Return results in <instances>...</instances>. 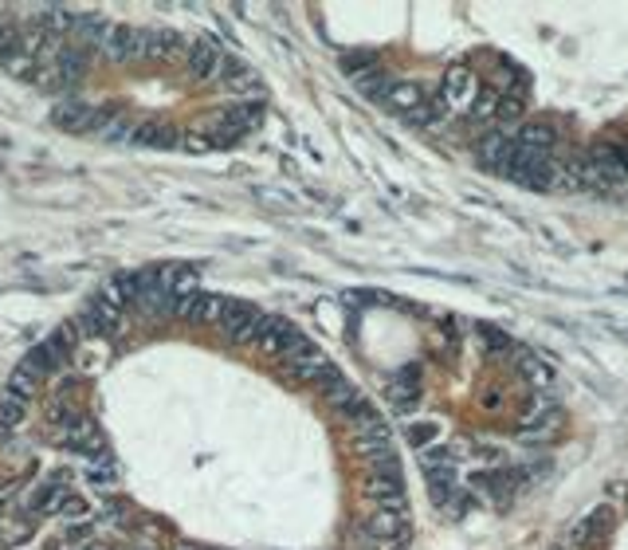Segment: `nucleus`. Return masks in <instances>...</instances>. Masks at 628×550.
Segmentation results:
<instances>
[{"mask_svg":"<svg viewBox=\"0 0 628 550\" xmlns=\"http://www.w3.org/2000/svg\"><path fill=\"white\" fill-rule=\"evenodd\" d=\"M224 59L229 56H224L212 40H197L185 56V71H189V79H197V83H212V79H220Z\"/></svg>","mask_w":628,"mask_h":550,"instance_id":"obj_10","label":"nucleus"},{"mask_svg":"<svg viewBox=\"0 0 628 550\" xmlns=\"http://www.w3.org/2000/svg\"><path fill=\"white\" fill-rule=\"evenodd\" d=\"M28 417V397H16V393H0V433H13V428L24 425Z\"/></svg>","mask_w":628,"mask_h":550,"instance_id":"obj_15","label":"nucleus"},{"mask_svg":"<svg viewBox=\"0 0 628 550\" xmlns=\"http://www.w3.org/2000/svg\"><path fill=\"white\" fill-rule=\"evenodd\" d=\"M499 103H503L499 91H495V87H483L480 95H475V103L468 106V114L475 118V122H487V118L499 114Z\"/></svg>","mask_w":628,"mask_h":550,"instance_id":"obj_20","label":"nucleus"},{"mask_svg":"<svg viewBox=\"0 0 628 550\" xmlns=\"http://www.w3.org/2000/svg\"><path fill=\"white\" fill-rule=\"evenodd\" d=\"M515 138H518V146H523V149H538V154H550L554 142H558L554 126H523Z\"/></svg>","mask_w":628,"mask_h":550,"instance_id":"obj_17","label":"nucleus"},{"mask_svg":"<svg viewBox=\"0 0 628 550\" xmlns=\"http://www.w3.org/2000/svg\"><path fill=\"white\" fill-rule=\"evenodd\" d=\"M86 476H91V483H99V488H111V483L118 480V468H114L111 452H103V456H94L91 464H86Z\"/></svg>","mask_w":628,"mask_h":550,"instance_id":"obj_22","label":"nucleus"},{"mask_svg":"<svg viewBox=\"0 0 628 550\" xmlns=\"http://www.w3.org/2000/svg\"><path fill=\"white\" fill-rule=\"evenodd\" d=\"M475 334H480V338L487 342V354H491V358H499V354H511V338H507V334L503 330H495V327H480V330H475Z\"/></svg>","mask_w":628,"mask_h":550,"instance_id":"obj_23","label":"nucleus"},{"mask_svg":"<svg viewBox=\"0 0 628 550\" xmlns=\"http://www.w3.org/2000/svg\"><path fill=\"white\" fill-rule=\"evenodd\" d=\"M385 397H389V405H393V413H400V417L413 413L420 405V370L417 365H400V370L389 377Z\"/></svg>","mask_w":628,"mask_h":550,"instance_id":"obj_6","label":"nucleus"},{"mask_svg":"<svg viewBox=\"0 0 628 550\" xmlns=\"http://www.w3.org/2000/svg\"><path fill=\"white\" fill-rule=\"evenodd\" d=\"M181 51V36L169 28H146V59H169Z\"/></svg>","mask_w":628,"mask_h":550,"instance_id":"obj_14","label":"nucleus"},{"mask_svg":"<svg viewBox=\"0 0 628 550\" xmlns=\"http://www.w3.org/2000/svg\"><path fill=\"white\" fill-rule=\"evenodd\" d=\"M71 550H111L106 543H94V538H86V543H75Z\"/></svg>","mask_w":628,"mask_h":550,"instance_id":"obj_25","label":"nucleus"},{"mask_svg":"<svg viewBox=\"0 0 628 550\" xmlns=\"http://www.w3.org/2000/svg\"><path fill=\"white\" fill-rule=\"evenodd\" d=\"M503 177H511L515 185H523V189L546 193V189L558 185V166H554V158H550V154H538V149L518 146V154H515L511 166H507Z\"/></svg>","mask_w":628,"mask_h":550,"instance_id":"obj_1","label":"nucleus"},{"mask_svg":"<svg viewBox=\"0 0 628 550\" xmlns=\"http://www.w3.org/2000/svg\"><path fill=\"white\" fill-rule=\"evenodd\" d=\"M229 303H232V299H224V295H204V291H193V295L177 299V319L193 322V327H204V322H216V327H220Z\"/></svg>","mask_w":628,"mask_h":550,"instance_id":"obj_5","label":"nucleus"},{"mask_svg":"<svg viewBox=\"0 0 628 550\" xmlns=\"http://www.w3.org/2000/svg\"><path fill=\"white\" fill-rule=\"evenodd\" d=\"M295 338H299V330L291 327L287 319L264 315V319H259V327H256V342H252V347H259L264 354H279V358H283V354L295 347Z\"/></svg>","mask_w":628,"mask_h":550,"instance_id":"obj_9","label":"nucleus"},{"mask_svg":"<svg viewBox=\"0 0 628 550\" xmlns=\"http://www.w3.org/2000/svg\"><path fill=\"white\" fill-rule=\"evenodd\" d=\"M518 370H523V377L530 385H543V390H546V385H554V370H550V362H543L538 354H530V350L518 354Z\"/></svg>","mask_w":628,"mask_h":550,"instance_id":"obj_18","label":"nucleus"},{"mask_svg":"<svg viewBox=\"0 0 628 550\" xmlns=\"http://www.w3.org/2000/svg\"><path fill=\"white\" fill-rule=\"evenodd\" d=\"M365 495L377 507H405V483H400V464L389 456L381 464H370V476H365Z\"/></svg>","mask_w":628,"mask_h":550,"instance_id":"obj_3","label":"nucleus"},{"mask_svg":"<svg viewBox=\"0 0 628 550\" xmlns=\"http://www.w3.org/2000/svg\"><path fill=\"white\" fill-rule=\"evenodd\" d=\"M357 91L365 95V99H389V91L397 87V79L389 75L385 68H377V71H370V75H357Z\"/></svg>","mask_w":628,"mask_h":550,"instance_id":"obj_16","label":"nucleus"},{"mask_svg":"<svg viewBox=\"0 0 628 550\" xmlns=\"http://www.w3.org/2000/svg\"><path fill=\"white\" fill-rule=\"evenodd\" d=\"M122 315H126L122 307L106 303V299L99 295L94 303H86L79 315H75L71 327L79 330V338H111V334L122 330Z\"/></svg>","mask_w":628,"mask_h":550,"instance_id":"obj_2","label":"nucleus"},{"mask_svg":"<svg viewBox=\"0 0 628 550\" xmlns=\"http://www.w3.org/2000/svg\"><path fill=\"white\" fill-rule=\"evenodd\" d=\"M51 122L63 126V131H71V134H86V131L99 134L103 122H106V106H91L83 99H63V103L51 106Z\"/></svg>","mask_w":628,"mask_h":550,"instance_id":"obj_4","label":"nucleus"},{"mask_svg":"<svg viewBox=\"0 0 628 550\" xmlns=\"http://www.w3.org/2000/svg\"><path fill=\"white\" fill-rule=\"evenodd\" d=\"M609 527H613V507H609V503L593 507V511L586 515V519H578V523L570 527V546H578V550L597 546L601 538L609 535Z\"/></svg>","mask_w":628,"mask_h":550,"instance_id":"obj_11","label":"nucleus"},{"mask_svg":"<svg viewBox=\"0 0 628 550\" xmlns=\"http://www.w3.org/2000/svg\"><path fill=\"white\" fill-rule=\"evenodd\" d=\"M373 538L381 543V550H408V519L405 507H381L370 523Z\"/></svg>","mask_w":628,"mask_h":550,"instance_id":"obj_7","label":"nucleus"},{"mask_svg":"<svg viewBox=\"0 0 628 550\" xmlns=\"http://www.w3.org/2000/svg\"><path fill=\"white\" fill-rule=\"evenodd\" d=\"M428 95H425V87H420V83H405V79H397V87L389 91V106H393L397 114H413L420 103H425Z\"/></svg>","mask_w":628,"mask_h":550,"instance_id":"obj_13","label":"nucleus"},{"mask_svg":"<svg viewBox=\"0 0 628 550\" xmlns=\"http://www.w3.org/2000/svg\"><path fill=\"white\" fill-rule=\"evenodd\" d=\"M475 95H480V83H475V71L471 68H448L444 71V79H440V103L448 106H471L475 103Z\"/></svg>","mask_w":628,"mask_h":550,"instance_id":"obj_8","label":"nucleus"},{"mask_svg":"<svg viewBox=\"0 0 628 550\" xmlns=\"http://www.w3.org/2000/svg\"><path fill=\"white\" fill-rule=\"evenodd\" d=\"M523 111H526V99H523V95H503L499 114H495V118L511 126V122H518V118H523Z\"/></svg>","mask_w":628,"mask_h":550,"instance_id":"obj_24","label":"nucleus"},{"mask_svg":"<svg viewBox=\"0 0 628 550\" xmlns=\"http://www.w3.org/2000/svg\"><path fill=\"white\" fill-rule=\"evenodd\" d=\"M518 154V138L511 131H491L480 138V161L487 169H499V174H507V166L515 161Z\"/></svg>","mask_w":628,"mask_h":550,"instance_id":"obj_12","label":"nucleus"},{"mask_svg":"<svg viewBox=\"0 0 628 550\" xmlns=\"http://www.w3.org/2000/svg\"><path fill=\"white\" fill-rule=\"evenodd\" d=\"M444 111H448V106H444V103H432V99H425V103H420L413 114H408V122H413V126H425V131H436V126L444 122Z\"/></svg>","mask_w":628,"mask_h":550,"instance_id":"obj_21","label":"nucleus"},{"mask_svg":"<svg viewBox=\"0 0 628 550\" xmlns=\"http://www.w3.org/2000/svg\"><path fill=\"white\" fill-rule=\"evenodd\" d=\"M436 437H440V420H408L405 425V440L413 448H432Z\"/></svg>","mask_w":628,"mask_h":550,"instance_id":"obj_19","label":"nucleus"}]
</instances>
